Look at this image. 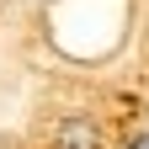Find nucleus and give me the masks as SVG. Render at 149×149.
<instances>
[{
  "label": "nucleus",
  "mask_w": 149,
  "mask_h": 149,
  "mask_svg": "<svg viewBox=\"0 0 149 149\" xmlns=\"http://www.w3.org/2000/svg\"><path fill=\"white\" fill-rule=\"evenodd\" d=\"M53 149H101V128L85 117V112H69V117L53 128Z\"/></svg>",
  "instance_id": "1"
},
{
  "label": "nucleus",
  "mask_w": 149,
  "mask_h": 149,
  "mask_svg": "<svg viewBox=\"0 0 149 149\" xmlns=\"http://www.w3.org/2000/svg\"><path fill=\"white\" fill-rule=\"evenodd\" d=\"M133 149H149V133H144V139H133Z\"/></svg>",
  "instance_id": "2"
},
{
  "label": "nucleus",
  "mask_w": 149,
  "mask_h": 149,
  "mask_svg": "<svg viewBox=\"0 0 149 149\" xmlns=\"http://www.w3.org/2000/svg\"><path fill=\"white\" fill-rule=\"evenodd\" d=\"M0 149H16V144H0Z\"/></svg>",
  "instance_id": "3"
}]
</instances>
